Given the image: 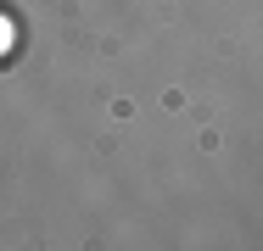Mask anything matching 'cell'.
<instances>
[{"label":"cell","instance_id":"obj_1","mask_svg":"<svg viewBox=\"0 0 263 251\" xmlns=\"http://www.w3.org/2000/svg\"><path fill=\"white\" fill-rule=\"evenodd\" d=\"M11 45H17V28H11V17H6V11H0V61H6V56H11Z\"/></svg>","mask_w":263,"mask_h":251}]
</instances>
